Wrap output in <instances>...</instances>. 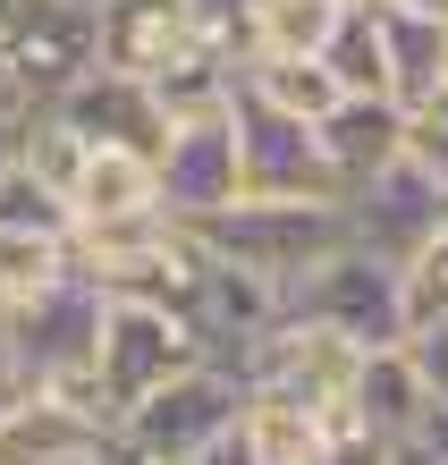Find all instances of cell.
Returning <instances> with one entry per match:
<instances>
[{"label": "cell", "mask_w": 448, "mask_h": 465, "mask_svg": "<svg viewBox=\"0 0 448 465\" xmlns=\"http://www.w3.org/2000/svg\"><path fill=\"white\" fill-rule=\"evenodd\" d=\"M204 254L254 271V280H271L279 296H288L304 271H314L330 245H347V212L339 203H271V195H237L204 212V221H178Z\"/></svg>", "instance_id": "cell-1"}, {"label": "cell", "mask_w": 448, "mask_h": 465, "mask_svg": "<svg viewBox=\"0 0 448 465\" xmlns=\"http://www.w3.org/2000/svg\"><path fill=\"white\" fill-rule=\"evenodd\" d=\"M237 406H245V372L204 355V364H186L178 381L144 390L119 423H110V465H194L237 423Z\"/></svg>", "instance_id": "cell-2"}, {"label": "cell", "mask_w": 448, "mask_h": 465, "mask_svg": "<svg viewBox=\"0 0 448 465\" xmlns=\"http://www.w3.org/2000/svg\"><path fill=\"white\" fill-rule=\"evenodd\" d=\"M0 339H9L17 355V372L25 381H43V390H76V398H94V339H102V280L94 271H60L51 288H35L25 305H0Z\"/></svg>", "instance_id": "cell-3"}, {"label": "cell", "mask_w": 448, "mask_h": 465, "mask_svg": "<svg viewBox=\"0 0 448 465\" xmlns=\"http://www.w3.org/2000/svg\"><path fill=\"white\" fill-rule=\"evenodd\" d=\"M212 339L194 331V313L178 305H153V296H102V339H94V390H102V415L119 423L144 390L178 381L186 364H204Z\"/></svg>", "instance_id": "cell-4"}, {"label": "cell", "mask_w": 448, "mask_h": 465, "mask_svg": "<svg viewBox=\"0 0 448 465\" xmlns=\"http://www.w3.org/2000/svg\"><path fill=\"white\" fill-rule=\"evenodd\" d=\"M355 364H363V347L339 339V331H322V322H304V313H279L271 331L237 355V372H245V390H263V398H288L304 406V415H322L330 431L347 423V390H355Z\"/></svg>", "instance_id": "cell-5"}, {"label": "cell", "mask_w": 448, "mask_h": 465, "mask_svg": "<svg viewBox=\"0 0 448 465\" xmlns=\"http://www.w3.org/2000/svg\"><path fill=\"white\" fill-rule=\"evenodd\" d=\"M279 313H304L322 331H339L355 347H398L406 339V288H398V262L363 254V245H330V254L304 271V280L279 296Z\"/></svg>", "instance_id": "cell-6"}, {"label": "cell", "mask_w": 448, "mask_h": 465, "mask_svg": "<svg viewBox=\"0 0 448 465\" xmlns=\"http://www.w3.org/2000/svg\"><path fill=\"white\" fill-rule=\"evenodd\" d=\"M229 135H237V195H271V203H339V178L322 161L314 119L279 111L263 94H229Z\"/></svg>", "instance_id": "cell-7"}, {"label": "cell", "mask_w": 448, "mask_h": 465, "mask_svg": "<svg viewBox=\"0 0 448 465\" xmlns=\"http://www.w3.org/2000/svg\"><path fill=\"white\" fill-rule=\"evenodd\" d=\"M339 212H347V237L363 245V254H381V262L406 271V262L440 237V221H448V186L423 170V161L398 153L389 170H373L363 186H347Z\"/></svg>", "instance_id": "cell-8"}, {"label": "cell", "mask_w": 448, "mask_h": 465, "mask_svg": "<svg viewBox=\"0 0 448 465\" xmlns=\"http://www.w3.org/2000/svg\"><path fill=\"white\" fill-rule=\"evenodd\" d=\"M0 465H110V415L76 390H25L0 406Z\"/></svg>", "instance_id": "cell-9"}, {"label": "cell", "mask_w": 448, "mask_h": 465, "mask_svg": "<svg viewBox=\"0 0 448 465\" xmlns=\"http://www.w3.org/2000/svg\"><path fill=\"white\" fill-rule=\"evenodd\" d=\"M35 111L51 127H68L76 144H135V153H161V135H170V119H161V102L144 76H127V68H85V76H68L51 102H35Z\"/></svg>", "instance_id": "cell-10"}, {"label": "cell", "mask_w": 448, "mask_h": 465, "mask_svg": "<svg viewBox=\"0 0 448 465\" xmlns=\"http://www.w3.org/2000/svg\"><path fill=\"white\" fill-rule=\"evenodd\" d=\"M153 178H161V212L170 221H204V212L237 203V135L229 111H204V119H170L153 153Z\"/></svg>", "instance_id": "cell-11"}, {"label": "cell", "mask_w": 448, "mask_h": 465, "mask_svg": "<svg viewBox=\"0 0 448 465\" xmlns=\"http://www.w3.org/2000/svg\"><path fill=\"white\" fill-rule=\"evenodd\" d=\"M94 43H102V68L161 76V68H178L186 51L229 43V35H212L186 0H102V9H94Z\"/></svg>", "instance_id": "cell-12"}, {"label": "cell", "mask_w": 448, "mask_h": 465, "mask_svg": "<svg viewBox=\"0 0 448 465\" xmlns=\"http://www.w3.org/2000/svg\"><path fill=\"white\" fill-rule=\"evenodd\" d=\"M68 221L76 229H127V221H170L161 212V178H153V153L135 144H76V170H68Z\"/></svg>", "instance_id": "cell-13"}, {"label": "cell", "mask_w": 448, "mask_h": 465, "mask_svg": "<svg viewBox=\"0 0 448 465\" xmlns=\"http://www.w3.org/2000/svg\"><path fill=\"white\" fill-rule=\"evenodd\" d=\"M314 135H322V161H330V178H339V195H347V186H363L373 170H389V161L406 153V111L389 94H339L314 119Z\"/></svg>", "instance_id": "cell-14"}, {"label": "cell", "mask_w": 448, "mask_h": 465, "mask_svg": "<svg viewBox=\"0 0 448 465\" xmlns=\"http://www.w3.org/2000/svg\"><path fill=\"white\" fill-rule=\"evenodd\" d=\"M423 381H414L406 347H363L355 364V390H347V423L373 431V440H414L423 431Z\"/></svg>", "instance_id": "cell-15"}, {"label": "cell", "mask_w": 448, "mask_h": 465, "mask_svg": "<svg viewBox=\"0 0 448 465\" xmlns=\"http://www.w3.org/2000/svg\"><path fill=\"white\" fill-rule=\"evenodd\" d=\"M381 17V60H389V102L414 111L440 76H448V17H423V9H398V0H373Z\"/></svg>", "instance_id": "cell-16"}, {"label": "cell", "mask_w": 448, "mask_h": 465, "mask_svg": "<svg viewBox=\"0 0 448 465\" xmlns=\"http://www.w3.org/2000/svg\"><path fill=\"white\" fill-rule=\"evenodd\" d=\"M237 85L296 111V119H322L339 102V76L322 68V51H237Z\"/></svg>", "instance_id": "cell-17"}, {"label": "cell", "mask_w": 448, "mask_h": 465, "mask_svg": "<svg viewBox=\"0 0 448 465\" xmlns=\"http://www.w3.org/2000/svg\"><path fill=\"white\" fill-rule=\"evenodd\" d=\"M237 440H245V457H254V465H314L322 440H330V423L304 415V406H288V398L245 390V406H237Z\"/></svg>", "instance_id": "cell-18"}, {"label": "cell", "mask_w": 448, "mask_h": 465, "mask_svg": "<svg viewBox=\"0 0 448 465\" xmlns=\"http://www.w3.org/2000/svg\"><path fill=\"white\" fill-rule=\"evenodd\" d=\"M347 0H245L237 51H322Z\"/></svg>", "instance_id": "cell-19"}, {"label": "cell", "mask_w": 448, "mask_h": 465, "mask_svg": "<svg viewBox=\"0 0 448 465\" xmlns=\"http://www.w3.org/2000/svg\"><path fill=\"white\" fill-rule=\"evenodd\" d=\"M322 68L339 76V94H389V60H381V17L373 0H347L339 25L322 43Z\"/></svg>", "instance_id": "cell-20"}, {"label": "cell", "mask_w": 448, "mask_h": 465, "mask_svg": "<svg viewBox=\"0 0 448 465\" xmlns=\"http://www.w3.org/2000/svg\"><path fill=\"white\" fill-rule=\"evenodd\" d=\"M76 262L68 237H43V229H0V305H25L35 288H51L60 271Z\"/></svg>", "instance_id": "cell-21"}, {"label": "cell", "mask_w": 448, "mask_h": 465, "mask_svg": "<svg viewBox=\"0 0 448 465\" xmlns=\"http://www.w3.org/2000/svg\"><path fill=\"white\" fill-rule=\"evenodd\" d=\"M0 229H43V237H76L68 221V195L51 186L35 161H17V170H0Z\"/></svg>", "instance_id": "cell-22"}, {"label": "cell", "mask_w": 448, "mask_h": 465, "mask_svg": "<svg viewBox=\"0 0 448 465\" xmlns=\"http://www.w3.org/2000/svg\"><path fill=\"white\" fill-rule=\"evenodd\" d=\"M314 465H389V440H373V431H355V423H339L322 440V457Z\"/></svg>", "instance_id": "cell-23"}, {"label": "cell", "mask_w": 448, "mask_h": 465, "mask_svg": "<svg viewBox=\"0 0 448 465\" xmlns=\"http://www.w3.org/2000/svg\"><path fill=\"white\" fill-rule=\"evenodd\" d=\"M406 161H423V170L448 186V127H432V119H414V111H406Z\"/></svg>", "instance_id": "cell-24"}, {"label": "cell", "mask_w": 448, "mask_h": 465, "mask_svg": "<svg viewBox=\"0 0 448 465\" xmlns=\"http://www.w3.org/2000/svg\"><path fill=\"white\" fill-rule=\"evenodd\" d=\"M186 9L204 17L212 35H229V43H237V17H245V0H186Z\"/></svg>", "instance_id": "cell-25"}, {"label": "cell", "mask_w": 448, "mask_h": 465, "mask_svg": "<svg viewBox=\"0 0 448 465\" xmlns=\"http://www.w3.org/2000/svg\"><path fill=\"white\" fill-rule=\"evenodd\" d=\"M17 111H35V94L17 85V68H9V51H0V119H17Z\"/></svg>", "instance_id": "cell-26"}, {"label": "cell", "mask_w": 448, "mask_h": 465, "mask_svg": "<svg viewBox=\"0 0 448 465\" xmlns=\"http://www.w3.org/2000/svg\"><path fill=\"white\" fill-rule=\"evenodd\" d=\"M25 119H35V111L0 119V170H17V161H25Z\"/></svg>", "instance_id": "cell-27"}, {"label": "cell", "mask_w": 448, "mask_h": 465, "mask_svg": "<svg viewBox=\"0 0 448 465\" xmlns=\"http://www.w3.org/2000/svg\"><path fill=\"white\" fill-rule=\"evenodd\" d=\"M414 119H432V127H448V76H440V85H432L423 102H414Z\"/></svg>", "instance_id": "cell-28"}, {"label": "cell", "mask_w": 448, "mask_h": 465, "mask_svg": "<svg viewBox=\"0 0 448 465\" xmlns=\"http://www.w3.org/2000/svg\"><path fill=\"white\" fill-rule=\"evenodd\" d=\"M17 390H25V372H17V355H9V339H0V406H9Z\"/></svg>", "instance_id": "cell-29"}, {"label": "cell", "mask_w": 448, "mask_h": 465, "mask_svg": "<svg viewBox=\"0 0 448 465\" xmlns=\"http://www.w3.org/2000/svg\"><path fill=\"white\" fill-rule=\"evenodd\" d=\"M398 9H423V17H448V0H398Z\"/></svg>", "instance_id": "cell-30"}, {"label": "cell", "mask_w": 448, "mask_h": 465, "mask_svg": "<svg viewBox=\"0 0 448 465\" xmlns=\"http://www.w3.org/2000/svg\"><path fill=\"white\" fill-rule=\"evenodd\" d=\"M76 9H102V0H76Z\"/></svg>", "instance_id": "cell-31"}]
</instances>
